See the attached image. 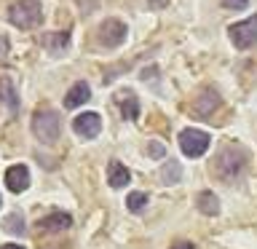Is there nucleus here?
Returning <instances> with one entry per match:
<instances>
[{
    "mask_svg": "<svg viewBox=\"0 0 257 249\" xmlns=\"http://www.w3.org/2000/svg\"><path fill=\"white\" fill-rule=\"evenodd\" d=\"M244 169H246V156H244V150H236V148H225L220 156L214 158V166H212V172L217 180H222V182H233V180H238L241 174H244Z\"/></svg>",
    "mask_w": 257,
    "mask_h": 249,
    "instance_id": "f257e3e1",
    "label": "nucleus"
},
{
    "mask_svg": "<svg viewBox=\"0 0 257 249\" xmlns=\"http://www.w3.org/2000/svg\"><path fill=\"white\" fill-rule=\"evenodd\" d=\"M8 22L19 30H32L43 22V8H40V0H19L8 8Z\"/></svg>",
    "mask_w": 257,
    "mask_h": 249,
    "instance_id": "f03ea898",
    "label": "nucleus"
},
{
    "mask_svg": "<svg viewBox=\"0 0 257 249\" xmlns=\"http://www.w3.org/2000/svg\"><path fill=\"white\" fill-rule=\"evenodd\" d=\"M32 134L38 137L43 145H54L62 134V120H59V112L56 110H38L32 115Z\"/></svg>",
    "mask_w": 257,
    "mask_h": 249,
    "instance_id": "7ed1b4c3",
    "label": "nucleus"
},
{
    "mask_svg": "<svg viewBox=\"0 0 257 249\" xmlns=\"http://www.w3.org/2000/svg\"><path fill=\"white\" fill-rule=\"evenodd\" d=\"M209 145H212V137L206 132H201V129H185V132H180V150L188 158H201L209 150Z\"/></svg>",
    "mask_w": 257,
    "mask_h": 249,
    "instance_id": "20e7f679",
    "label": "nucleus"
},
{
    "mask_svg": "<svg viewBox=\"0 0 257 249\" xmlns=\"http://www.w3.org/2000/svg\"><path fill=\"white\" fill-rule=\"evenodd\" d=\"M230 40L233 46L241 48V51H246V48H252L257 43V16H249L244 22H236L230 24Z\"/></svg>",
    "mask_w": 257,
    "mask_h": 249,
    "instance_id": "39448f33",
    "label": "nucleus"
},
{
    "mask_svg": "<svg viewBox=\"0 0 257 249\" xmlns=\"http://www.w3.org/2000/svg\"><path fill=\"white\" fill-rule=\"evenodd\" d=\"M126 35H128V30L120 19H104L99 24V43L107 48H118L126 40Z\"/></svg>",
    "mask_w": 257,
    "mask_h": 249,
    "instance_id": "423d86ee",
    "label": "nucleus"
},
{
    "mask_svg": "<svg viewBox=\"0 0 257 249\" xmlns=\"http://www.w3.org/2000/svg\"><path fill=\"white\" fill-rule=\"evenodd\" d=\"M72 132H75L80 140H94L102 132V118L99 112H80V115L72 120Z\"/></svg>",
    "mask_w": 257,
    "mask_h": 249,
    "instance_id": "0eeeda50",
    "label": "nucleus"
},
{
    "mask_svg": "<svg viewBox=\"0 0 257 249\" xmlns=\"http://www.w3.org/2000/svg\"><path fill=\"white\" fill-rule=\"evenodd\" d=\"M6 185L11 193H24L30 188V169L24 164H16L6 172Z\"/></svg>",
    "mask_w": 257,
    "mask_h": 249,
    "instance_id": "6e6552de",
    "label": "nucleus"
},
{
    "mask_svg": "<svg viewBox=\"0 0 257 249\" xmlns=\"http://www.w3.org/2000/svg\"><path fill=\"white\" fill-rule=\"evenodd\" d=\"M217 107H220V94L212 91V88H206V91L193 102V112H196L198 118H209Z\"/></svg>",
    "mask_w": 257,
    "mask_h": 249,
    "instance_id": "1a4fd4ad",
    "label": "nucleus"
},
{
    "mask_svg": "<svg viewBox=\"0 0 257 249\" xmlns=\"http://www.w3.org/2000/svg\"><path fill=\"white\" fill-rule=\"evenodd\" d=\"M70 225H72V217L67 212H54V214L43 217V220L38 222V228L43 233H59V230H67Z\"/></svg>",
    "mask_w": 257,
    "mask_h": 249,
    "instance_id": "9d476101",
    "label": "nucleus"
},
{
    "mask_svg": "<svg viewBox=\"0 0 257 249\" xmlns=\"http://www.w3.org/2000/svg\"><path fill=\"white\" fill-rule=\"evenodd\" d=\"M132 182V174H128V169L120 164V161H110V166H107V185L110 188H126V185Z\"/></svg>",
    "mask_w": 257,
    "mask_h": 249,
    "instance_id": "9b49d317",
    "label": "nucleus"
},
{
    "mask_svg": "<svg viewBox=\"0 0 257 249\" xmlns=\"http://www.w3.org/2000/svg\"><path fill=\"white\" fill-rule=\"evenodd\" d=\"M88 96H91V88H88V83H86V80H78V83L67 91V96H64V107H67V110H75V107H80V104L88 99Z\"/></svg>",
    "mask_w": 257,
    "mask_h": 249,
    "instance_id": "f8f14e48",
    "label": "nucleus"
},
{
    "mask_svg": "<svg viewBox=\"0 0 257 249\" xmlns=\"http://www.w3.org/2000/svg\"><path fill=\"white\" fill-rule=\"evenodd\" d=\"M196 206H198V212H201V214L214 217L217 212H220V198H217L212 190H201L198 196H196Z\"/></svg>",
    "mask_w": 257,
    "mask_h": 249,
    "instance_id": "ddd939ff",
    "label": "nucleus"
},
{
    "mask_svg": "<svg viewBox=\"0 0 257 249\" xmlns=\"http://www.w3.org/2000/svg\"><path fill=\"white\" fill-rule=\"evenodd\" d=\"M0 99L16 115V110H19V94H16V86L11 83V78H0Z\"/></svg>",
    "mask_w": 257,
    "mask_h": 249,
    "instance_id": "4468645a",
    "label": "nucleus"
},
{
    "mask_svg": "<svg viewBox=\"0 0 257 249\" xmlns=\"http://www.w3.org/2000/svg\"><path fill=\"white\" fill-rule=\"evenodd\" d=\"M182 180V166L177 161H169V164L161 166V182L164 185H177Z\"/></svg>",
    "mask_w": 257,
    "mask_h": 249,
    "instance_id": "2eb2a0df",
    "label": "nucleus"
},
{
    "mask_svg": "<svg viewBox=\"0 0 257 249\" xmlns=\"http://www.w3.org/2000/svg\"><path fill=\"white\" fill-rule=\"evenodd\" d=\"M145 206H148V193H140V190L128 193V198H126V209H128V212H132V214H142Z\"/></svg>",
    "mask_w": 257,
    "mask_h": 249,
    "instance_id": "dca6fc26",
    "label": "nucleus"
},
{
    "mask_svg": "<svg viewBox=\"0 0 257 249\" xmlns=\"http://www.w3.org/2000/svg\"><path fill=\"white\" fill-rule=\"evenodd\" d=\"M120 112H123L126 120H137V118H140V102H137L134 94H128V96L120 99Z\"/></svg>",
    "mask_w": 257,
    "mask_h": 249,
    "instance_id": "f3484780",
    "label": "nucleus"
},
{
    "mask_svg": "<svg viewBox=\"0 0 257 249\" xmlns=\"http://www.w3.org/2000/svg\"><path fill=\"white\" fill-rule=\"evenodd\" d=\"M46 46L51 48L54 54H59V51H64V48L70 46V32L64 30V32H54V35H48V38H46Z\"/></svg>",
    "mask_w": 257,
    "mask_h": 249,
    "instance_id": "a211bd4d",
    "label": "nucleus"
},
{
    "mask_svg": "<svg viewBox=\"0 0 257 249\" xmlns=\"http://www.w3.org/2000/svg\"><path fill=\"white\" fill-rule=\"evenodd\" d=\"M6 230H11V233H24V220H22V214H8V217H6Z\"/></svg>",
    "mask_w": 257,
    "mask_h": 249,
    "instance_id": "6ab92c4d",
    "label": "nucleus"
},
{
    "mask_svg": "<svg viewBox=\"0 0 257 249\" xmlns=\"http://www.w3.org/2000/svg\"><path fill=\"white\" fill-rule=\"evenodd\" d=\"M148 153H150V158H164V156H166V148H164L161 142H150Z\"/></svg>",
    "mask_w": 257,
    "mask_h": 249,
    "instance_id": "aec40b11",
    "label": "nucleus"
},
{
    "mask_svg": "<svg viewBox=\"0 0 257 249\" xmlns=\"http://www.w3.org/2000/svg\"><path fill=\"white\" fill-rule=\"evenodd\" d=\"M225 8H230V11H241V8L249 6V0H222Z\"/></svg>",
    "mask_w": 257,
    "mask_h": 249,
    "instance_id": "412c9836",
    "label": "nucleus"
},
{
    "mask_svg": "<svg viewBox=\"0 0 257 249\" xmlns=\"http://www.w3.org/2000/svg\"><path fill=\"white\" fill-rule=\"evenodd\" d=\"M8 56V38L0 35V59H6Z\"/></svg>",
    "mask_w": 257,
    "mask_h": 249,
    "instance_id": "4be33fe9",
    "label": "nucleus"
},
{
    "mask_svg": "<svg viewBox=\"0 0 257 249\" xmlns=\"http://www.w3.org/2000/svg\"><path fill=\"white\" fill-rule=\"evenodd\" d=\"M172 249H196V246H193V244H188V241H182V244H174Z\"/></svg>",
    "mask_w": 257,
    "mask_h": 249,
    "instance_id": "5701e85b",
    "label": "nucleus"
},
{
    "mask_svg": "<svg viewBox=\"0 0 257 249\" xmlns=\"http://www.w3.org/2000/svg\"><path fill=\"white\" fill-rule=\"evenodd\" d=\"M0 249H24L22 244H0Z\"/></svg>",
    "mask_w": 257,
    "mask_h": 249,
    "instance_id": "b1692460",
    "label": "nucleus"
},
{
    "mask_svg": "<svg viewBox=\"0 0 257 249\" xmlns=\"http://www.w3.org/2000/svg\"><path fill=\"white\" fill-rule=\"evenodd\" d=\"M150 6H166V0H150Z\"/></svg>",
    "mask_w": 257,
    "mask_h": 249,
    "instance_id": "393cba45",
    "label": "nucleus"
},
{
    "mask_svg": "<svg viewBox=\"0 0 257 249\" xmlns=\"http://www.w3.org/2000/svg\"><path fill=\"white\" fill-rule=\"evenodd\" d=\"M0 204H3V201H0Z\"/></svg>",
    "mask_w": 257,
    "mask_h": 249,
    "instance_id": "a878e982",
    "label": "nucleus"
}]
</instances>
